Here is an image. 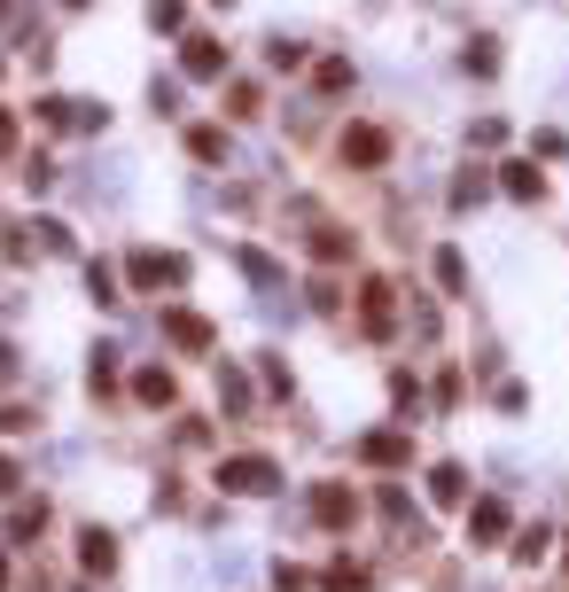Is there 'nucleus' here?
<instances>
[{
    "label": "nucleus",
    "mask_w": 569,
    "mask_h": 592,
    "mask_svg": "<svg viewBox=\"0 0 569 592\" xmlns=\"http://www.w3.org/2000/svg\"><path fill=\"white\" fill-rule=\"evenodd\" d=\"M219 483H226V491H250V499H258V491H274V483H281V468H274L266 453H234V460H219Z\"/></svg>",
    "instance_id": "obj_1"
},
{
    "label": "nucleus",
    "mask_w": 569,
    "mask_h": 592,
    "mask_svg": "<svg viewBox=\"0 0 569 592\" xmlns=\"http://www.w3.org/2000/svg\"><path fill=\"white\" fill-rule=\"evenodd\" d=\"M312 515H320V523H328V530H344V523L359 515V499H352L344 483H320V491H312Z\"/></svg>",
    "instance_id": "obj_2"
},
{
    "label": "nucleus",
    "mask_w": 569,
    "mask_h": 592,
    "mask_svg": "<svg viewBox=\"0 0 569 592\" xmlns=\"http://www.w3.org/2000/svg\"><path fill=\"white\" fill-rule=\"evenodd\" d=\"M344 156H352V164H382V156H390V133H382V125H352V133H344Z\"/></svg>",
    "instance_id": "obj_3"
},
{
    "label": "nucleus",
    "mask_w": 569,
    "mask_h": 592,
    "mask_svg": "<svg viewBox=\"0 0 569 592\" xmlns=\"http://www.w3.org/2000/svg\"><path fill=\"white\" fill-rule=\"evenodd\" d=\"M359 320H367V335H390V281H367V297H359Z\"/></svg>",
    "instance_id": "obj_4"
},
{
    "label": "nucleus",
    "mask_w": 569,
    "mask_h": 592,
    "mask_svg": "<svg viewBox=\"0 0 569 592\" xmlns=\"http://www.w3.org/2000/svg\"><path fill=\"white\" fill-rule=\"evenodd\" d=\"M165 335H172L180 351H211V327H203L196 312H172V320H165Z\"/></svg>",
    "instance_id": "obj_5"
},
{
    "label": "nucleus",
    "mask_w": 569,
    "mask_h": 592,
    "mask_svg": "<svg viewBox=\"0 0 569 592\" xmlns=\"http://www.w3.org/2000/svg\"><path fill=\"white\" fill-rule=\"evenodd\" d=\"M468 538H507V506H500V499H476V515H468Z\"/></svg>",
    "instance_id": "obj_6"
},
{
    "label": "nucleus",
    "mask_w": 569,
    "mask_h": 592,
    "mask_svg": "<svg viewBox=\"0 0 569 592\" xmlns=\"http://www.w3.org/2000/svg\"><path fill=\"white\" fill-rule=\"evenodd\" d=\"M133 281H141V289H156V281H180V258H156V249H141V258H133Z\"/></svg>",
    "instance_id": "obj_7"
},
{
    "label": "nucleus",
    "mask_w": 569,
    "mask_h": 592,
    "mask_svg": "<svg viewBox=\"0 0 569 592\" xmlns=\"http://www.w3.org/2000/svg\"><path fill=\"white\" fill-rule=\"evenodd\" d=\"M133 398H141V405H172V375H165V367H141V375H133Z\"/></svg>",
    "instance_id": "obj_8"
},
{
    "label": "nucleus",
    "mask_w": 569,
    "mask_h": 592,
    "mask_svg": "<svg viewBox=\"0 0 569 592\" xmlns=\"http://www.w3.org/2000/svg\"><path fill=\"white\" fill-rule=\"evenodd\" d=\"M78 546H87V554H78V561H87V569H118V538H110V530H87V538H78Z\"/></svg>",
    "instance_id": "obj_9"
},
{
    "label": "nucleus",
    "mask_w": 569,
    "mask_h": 592,
    "mask_svg": "<svg viewBox=\"0 0 569 592\" xmlns=\"http://www.w3.org/2000/svg\"><path fill=\"white\" fill-rule=\"evenodd\" d=\"M359 460H375V468H398V460H405V437H390V429H382V437H367V445H359Z\"/></svg>",
    "instance_id": "obj_10"
},
{
    "label": "nucleus",
    "mask_w": 569,
    "mask_h": 592,
    "mask_svg": "<svg viewBox=\"0 0 569 592\" xmlns=\"http://www.w3.org/2000/svg\"><path fill=\"white\" fill-rule=\"evenodd\" d=\"M188 70H196V78H219V70H226V55H219L211 40H188Z\"/></svg>",
    "instance_id": "obj_11"
},
{
    "label": "nucleus",
    "mask_w": 569,
    "mask_h": 592,
    "mask_svg": "<svg viewBox=\"0 0 569 592\" xmlns=\"http://www.w3.org/2000/svg\"><path fill=\"white\" fill-rule=\"evenodd\" d=\"M188 148H196L203 164H219V156H226V133H219V125H203V133H188Z\"/></svg>",
    "instance_id": "obj_12"
},
{
    "label": "nucleus",
    "mask_w": 569,
    "mask_h": 592,
    "mask_svg": "<svg viewBox=\"0 0 569 592\" xmlns=\"http://www.w3.org/2000/svg\"><path fill=\"white\" fill-rule=\"evenodd\" d=\"M312 78H320V87H328V94H344V87H352V63H336V55H328V63L312 70Z\"/></svg>",
    "instance_id": "obj_13"
},
{
    "label": "nucleus",
    "mask_w": 569,
    "mask_h": 592,
    "mask_svg": "<svg viewBox=\"0 0 569 592\" xmlns=\"http://www.w3.org/2000/svg\"><path fill=\"white\" fill-rule=\"evenodd\" d=\"M87 289H94V297H102V304H118V273H110V266H102V258H94V266H87Z\"/></svg>",
    "instance_id": "obj_14"
},
{
    "label": "nucleus",
    "mask_w": 569,
    "mask_h": 592,
    "mask_svg": "<svg viewBox=\"0 0 569 592\" xmlns=\"http://www.w3.org/2000/svg\"><path fill=\"white\" fill-rule=\"evenodd\" d=\"M507 196H538V164H507Z\"/></svg>",
    "instance_id": "obj_15"
},
{
    "label": "nucleus",
    "mask_w": 569,
    "mask_h": 592,
    "mask_svg": "<svg viewBox=\"0 0 569 592\" xmlns=\"http://www.w3.org/2000/svg\"><path fill=\"white\" fill-rule=\"evenodd\" d=\"M429 491H437V499H460V491H468V476H460V468H437V476H429Z\"/></svg>",
    "instance_id": "obj_16"
},
{
    "label": "nucleus",
    "mask_w": 569,
    "mask_h": 592,
    "mask_svg": "<svg viewBox=\"0 0 569 592\" xmlns=\"http://www.w3.org/2000/svg\"><path fill=\"white\" fill-rule=\"evenodd\" d=\"M515 561H546V523H538V530H523V538H515Z\"/></svg>",
    "instance_id": "obj_17"
},
{
    "label": "nucleus",
    "mask_w": 569,
    "mask_h": 592,
    "mask_svg": "<svg viewBox=\"0 0 569 592\" xmlns=\"http://www.w3.org/2000/svg\"><path fill=\"white\" fill-rule=\"evenodd\" d=\"M9 491H16V460H9V453H0V499H9Z\"/></svg>",
    "instance_id": "obj_18"
},
{
    "label": "nucleus",
    "mask_w": 569,
    "mask_h": 592,
    "mask_svg": "<svg viewBox=\"0 0 569 592\" xmlns=\"http://www.w3.org/2000/svg\"><path fill=\"white\" fill-rule=\"evenodd\" d=\"M0 382H16V351L9 344H0Z\"/></svg>",
    "instance_id": "obj_19"
},
{
    "label": "nucleus",
    "mask_w": 569,
    "mask_h": 592,
    "mask_svg": "<svg viewBox=\"0 0 569 592\" xmlns=\"http://www.w3.org/2000/svg\"><path fill=\"white\" fill-rule=\"evenodd\" d=\"M9 141H16V125H9V110H0V148H9Z\"/></svg>",
    "instance_id": "obj_20"
},
{
    "label": "nucleus",
    "mask_w": 569,
    "mask_h": 592,
    "mask_svg": "<svg viewBox=\"0 0 569 592\" xmlns=\"http://www.w3.org/2000/svg\"><path fill=\"white\" fill-rule=\"evenodd\" d=\"M0 584H9V561H0Z\"/></svg>",
    "instance_id": "obj_21"
}]
</instances>
